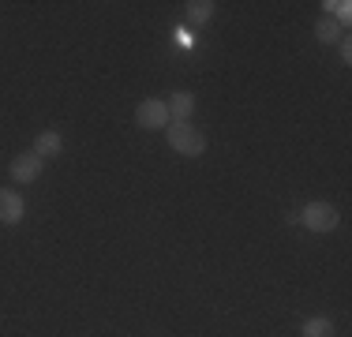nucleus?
Returning a JSON list of instances; mask_svg holds the SVG:
<instances>
[{
    "mask_svg": "<svg viewBox=\"0 0 352 337\" xmlns=\"http://www.w3.org/2000/svg\"><path fill=\"white\" fill-rule=\"evenodd\" d=\"M165 142H169L180 157H199L206 150V135L191 120H173L169 128H165Z\"/></svg>",
    "mask_w": 352,
    "mask_h": 337,
    "instance_id": "nucleus-1",
    "label": "nucleus"
},
{
    "mask_svg": "<svg viewBox=\"0 0 352 337\" xmlns=\"http://www.w3.org/2000/svg\"><path fill=\"white\" fill-rule=\"evenodd\" d=\"M296 217H300V225H304V229H311V232H333V229H338V221H341L338 210H333L330 202H322V199L307 202Z\"/></svg>",
    "mask_w": 352,
    "mask_h": 337,
    "instance_id": "nucleus-2",
    "label": "nucleus"
},
{
    "mask_svg": "<svg viewBox=\"0 0 352 337\" xmlns=\"http://www.w3.org/2000/svg\"><path fill=\"white\" fill-rule=\"evenodd\" d=\"M135 124L146 131H165L173 120H169V109H165L162 98H146V101H139V109H135Z\"/></svg>",
    "mask_w": 352,
    "mask_h": 337,
    "instance_id": "nucleus-3",
    "label": "nucleus"
},
{
    "mask_svg": "<svg viewBox=\"0 0 352 337\" xmlns=\"http://www.w3.org/2000/svg\"><path fill=\"white\" fill-rule=\"evenodd\" d=\"M41 165H45V162H41L34 150H27V154H15V157H12L8 173H12L15 184H34L38 176H41Z\"/></svg>",
    "mask_w": 352,
    "mask_h": 337,
    "instance_id": "nucleus-4",
    "label": "nucleus"
},
{
    "mask_svg": "<svg viewBox=\"0 0 352 337\" xmlns=\"http://www.w3.org/2000/svg\"><path fill=\"white\" fill-rule=\"evenodd\" d=\"M23 214H27V202H23L19 191L0 188V225H19Z\"/></svg>",
    "mask_w": 352,
    "mask_h": 337,
    "instance_id": "nucleus-5",
    "label": "nucleus"
},
{
    "mask_svg": "<svg viewBox=\"0 0 352 337\" xmlns=\"http://www.w3.org/2000/svg\"><path fill=\"white\" fill-rule=\"evenodd\" d=\"M165 109H169V120H191L195 98H191L188 90H176V94H169V101H165Z\"/></svg>",
    "mask_w": 352,
    "mask_h": 337,
    "instance_id": "nucleus-6",
    "label": "nucleus"
},
{
    "mask_svg": "<svg viewBox=\"0 0 352 337\" xmlns=\"http://www.w3.org/2000/svg\"><path fill=\"white\" fill-rule=\"evenodd\" d=\"M64 150V139H60V131H41L38 139H34V154L45 162V157H56Z\"/></svg>",
    "mask_w": 352,
    "mask_h": 337,
    "instance_id": "nucleus-7",
    "label": "nucleus"
},
{
    "mask_svg": "<svg viewBox=\"0 0 352 337\" xmlns=\"http://www.w3.org/2000/svg\"><path fill=\"white\" fill-rule=\"evenodd\" d=\"M184 8H188V23H191V27L210 23V15H214V0H191V4H184Z\"/></svg>",
    "mask_w": 352,
    "mask_h": 337,
    "instance_id": "nucleus-8",
    "label": "nucleus"
},
{
    "mask_svg": "<svg viewBox=\"0 0 352 337\" xmlns=\"http://www.w3.org/2000/svg\"><path fill=\"white\" fill-rule=\"evenodd\" d=\"M300 337H333V323L322 318V315H315V318H307V323L300 326Z\"/></svg>",
    "mask_w": 352,
    "mask_h": 337,
    "instance_id": "nucleus-9",
    "label": "nucleus"
},
{
    "mask_svg": "<svg viewBox=\"0 0 352 337\" xmlns=\"http://www.w3.org/2000/svg\"><path fill=\"white\" fill-rule=\"evenodd\" d=\"M315 34H318V41H322V45H333V41H341V23L330 19V15H322V19H318V27H315Z\"/></svg>",
    "mask_w": 352,
    "mask_h": 337,
    "instance_id": "nucleus-10",
    "label": "nucleus"
},
{
    "mask_svg": "<svg viewBox=\"0 0 352 337\" xmlns=\"http://www.w3.org/2000/svg\"><path fill=\"white\" fill-rule=\"evenodd\" d=\"M326 15H330V19H338L341 27H345V23H352V4L349 0H326Z\"/></svg>",
    "mask_w": 352,
    "mask_h": 337,
    "instance_id": "nucleus-11",
    "label": "nucleus"
},
{
    "mask_svg": "<svg viewBox=\"0 0 352 337\" xmlns=\"http://www.w3.org/2000/svg\"><path fill=\"white\" fill-rule=\"evenodd\" d=\"M173 38H176V45H180V49H191V34H188V30H180V27H176Z\"/></svg>",
    "mask_w": 352,
    "mask_h": 337,
    "instance_id": "nucleus-12",
    "label": "nucleus"
},
{
    "mask_svg": "<svg viewBox=\"0 0 352 337\" xmlns=\"http://www.w3.org/2000/svg\"><path fill=\"white\" fill-rule=\"evenodd\" d=\"M341 61H345V64L352 61V41L349 38H341Z\"/></svg>",
    "mask_w": 352,
    "mask_h": 337,
    "instance_id": "nucleus-13",
    "label": "nucleus"
}]
</instances>
